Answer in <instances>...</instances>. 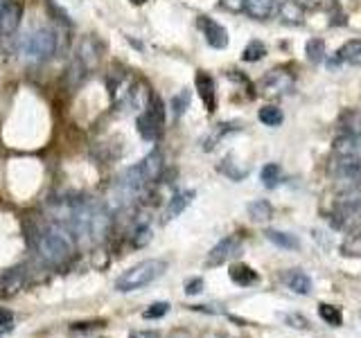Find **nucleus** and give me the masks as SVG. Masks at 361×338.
I'll list each match as a JSON object with an SVG mask.
<instances>
[{"label": "nucleus", "mask_w": 361, "mask_h": 338, "mask_svg": "<svg viewBox=\"0 0 361 338\" xmlns=\"http://www.w3.org/2000/svg\"><path fill=\"white\" fill-rule=\"evenodd\" d=\"M30 235L27 241L36 250V255L41 257V262L47 266H63L68 259L75 255V246H77V239L70 233V228H66L63 224H47L43 230L27 226Z\"/></svg>", "instance_id": "f257e3e1"}, {"label": "nucleus", "mask_w": 361, "mask_h": 338, "mask_svg": "<svg viewBox=\"0 0 361 338\" xmlns=\"http://www.w3.org/2000/svg\"><path fill=\"white\" fill-rule=\"evenodd\" d=\"M59 50V36L50 27H36L18 41V54L27 61H50Z\"/></svg>", "instance_id": "f03ea898"}, {"label": "nucleus", "mask_w": 361, "mask_h": 338, "mask_svg": "<svg viewBox=\"0 0 361 338\" xmlns=\"http://www.w3.org/2000/svg\"><path fill=\"white\" fill-rule=\"evenodd\" d=\"M165 270H167L165 259H145V262H138L116 279V291L129 293V291H138V289H145L151 282H156Z\"/></svg>", "instance_id": "7ed1b4c3"}, {"label": "nucleus", "mask_w": 361, "mask_h": 338, "mask_svg": "<svg viewBox=\"0 0 361 338\" xmlns=\"http://www.w3.org/2000/svg\"><path fill=\"white\" fill-rule=\"evenodd\" d=\"M136 129L142 140L156 142L165 131V106L160 98H151V102L142 109V113L136 120Z\"/></svg>", "instance_id": "20e7f679"}, {"label": "nucleus", "mask_w": 361, "mask_h": 338, "mask_svg": "<svg viewBox=\"0 0 361 338\" xmlns=\"http://www.w3.org/2000/svg\"><path fill=\"white\" fill-rule=\"evenodd\" d=\"M332 158L337 162L361 165V133H346L332 142Z\"/></svg>", "instance_id": "39448f33"}, {"label": "nucleus", "mask_w": 361, "mask_h": 338, "mask_svg": "<svg viewBox=\"0 0 361 338\" xmlns=\"http://www.w3.org/2000/svg\"><path fill=\"white\" fill-rule=\"evenodd\" d=\"M111 212L107 210V206L100 201H93V208H91V224H89V241H100L107 239V235L111 233Z\"/></svg>", "instance_id": "423d86ee"}, {"label": "nucleus", "mask_w": 361, "mask_h": 338, "mask_svg": "<svg viewBox=\"0 0 361 338\" xmlns=\"http://www.w3.org/2000/svg\"><path fill=\"white\" fill-rule=\"evenodd\" d=\"M23 14H25L23 3H18V0H5L3 7H0V34L12 36L18 27H21Z\"/></svg>", "instance_id": "0eeeda50"}, {"label": "nucleus", "mask_w": 361, "mask_h": 338, "mask_svg": "<svg viewBox=\"0 0 361 338\" xmlns=\"http://www.w3.org/2000/svg\"><path fill=\"white\" fill-rule=\"evenodd\" d=\"M240 246H242L240 237H235V235L224 237L220 244L210 248V253H208V257H206V266L208 268H217V266L226 264L228 259H231L237 253V250H240Z\"/></svg>", "instance_id": "6e6552de"}, {"label": "nucleus", "mask_w": 361, "mask_h": 338, "mask_svg": "<svg viewBox=\"0 0 361 338\" xmlns=\"http://www.w3.org/2000/svg\"><path fill=\"white\" fill-rule=\"evenodd\" d=\"M293 77L287 70H271L262 79V93L269 95V98H280V95H287L293 91Z\"/></svg>", "instance_id": "1a4fd4ad"}, {"label": "nucleus", "mask_w": 361, "mask_h": 338, "mask_svg": "<svg viewBox=\"0 0 361 338\" xmlns=\"http://www.w3.org/2000/svg\"><path fill=\"white\" fill-rule=\"evenodd\" d=\"M199 27H201L206 43L210 47H215V50H224V47H228V32L224 25H220L208 16H201L199 18Z\"/></svg>", "instance_id": "9d476101"}, {"label": "nucleus", "mask_w": 361, "mask_h": 338, "mask_svg": "<svg viewBox=\"0 0 361 338\" xmlns=\"http://www.w3.org/2000/svg\"><path fill=\"white\" fill-rule=\"evenodd\" d=\"M100 59H102V43H100V38H95V36L82 38L79 50H77V63L84 68V70H93V68L100 63Z\"/></svg>", "instance_id": "9b49d317"}, {"label": "nucleus", "mask_w": 361, "mask_h": 338, "mask_svg": "<svg viewBox=\"0 0 361 338\" xmlns=\"http://www.w3.org/2000/svg\"><path fill=\"white\" fill-rule=\"evenodd\" d=\"M194 86H197V93L201 98L203 106L208 113H215L217 111V91H215V79L208 72L199 70L194 77Z\"/></svg>", "instance_id": "f8f14e48"}, {"label": "nucleus", "mask_w": 361, "mask_h": 338, "mask_svg": "<svg viewBox=\"0 0 361 338\" xmlns=\"http://www.w3.org/2000/svg\"><path fill=\"white\" fill-rule=\"evenodd\" d=\"M138 167L142 171V176H145L147 183H154L163 176V169H165V162H163V153L160 151H151L147 158H142L138 162Z\"/></svg>", "instance_id": "ddd939ff"}, {"label": "nucleus", "mask_w": 361, "mask_h": 338, "mask_svg": "<svg viewBox=\"0 0 361 338\" xmlns=\"http://www.w3.org/2000/svg\"><path fill=\"white\" fill-rule=\"evenodd\" d=\"M25 268H9L3 273V277H0V295H14L23 289L25 284Z\"/></svg>", "instance_id": "4468645a"}, {"label": "nucleus", "mask_w": 361, "mask_h": 338, "mask_svg": "<svg viewBox=\"0 0 361 338\" xmlns=\"http://www.w3.org/2000/svg\"><path fill=\"white\" fill-rule=\"evenodd\" d=\"M278 0H242V9L255 21H267L273 16Z\"/></svg>", "instance_id": "2eb2a0df"}, {"label": "nucleus", "mask_w": 361, "mask_h": 338, "mask_svg": "<svg viewBox=\"0 0 361 338\" xmlns=\"http://www.w3.org/2000/svg\"><path fill=\"white\" fill-rule=\"evenodd\" d=\"M359 56H361V36L350 38V41H346L344 45H341L339 50L335 52V59L330 61V68L348 63V61H355V59H359Z\"/></svg>", "instance_id": "dca6fc26"}, {"label": "nucleus", "mask_w": 361, "mask_h": 338, "mask_svg": "<svg viewBox=\"0 0 361 338\" xmlns=\"http://www.w3.org/2000/svg\"><path fill=\"white\" fill-rule=\"evenodd\" d=\"M284 284H287L291 291L298 293V295H309L312 293V277L305 273V270H298V268L289 270V273L284 275Z\"/></svg>", "instance_id": "f3484780"}, {"label": "nucleus", "mask_w": 361, "mask_h": 338, "mask_svg": "<svg viewBox=\"0 0 361 338\" xmlns=\"http://www.w3.org/2000/svg\"><path fill=\"white\" fill-rule=\"evenodd\" d=\"M192 201H194V192H192V190L180 192V194H174L172 199H169L167 208H165V221L176 219V217L180 215V212H183Z\"/></svg>", "instance_id": "a211bd4d"}, {"label": "nucleus", "mask_w": 361, "mask_h": 338, "mask_svg": "<svg viewBox=\"0 0 361 338\" xmlns=\"http://www.w3.org/2000/svg\"><path fill=\"white\" fill-rule=\"evenodd\" d=\"M246 210H249V217L255 221V224H264V221L273 219V206L267 199L251 201L249 206H246Z\"/></svg>", "instance_id": "6ab92c4d"}, {"label": "nucleus", "mask_w": 361, "mask_h": 338, "mask_svg": "<svg viewBox=\"0 0 361 338\" xmlns=\"http://www.w3.org/2000/svg\"><path fill=\"white\" fill-rule=\"evenodd\" d=\"M231 279L240 286H251V284L258 282V273H255V270L251 266H246V264H235L231 268Z\"/></svg>", "instance_id": "aec40b11"}, {"label": "nucleus", "mask_w": 361, "mask_h": 338, "mask_svg": "<svg viewBox=\"0 0 361 338\" xmlns=\"http://www.w3.org/2000/svg\"><path fill=\"white\" fill-rule=\"evenodd\" d=\"M264 237H267L271 244H275V246H280V248H284V250H298L300 248V241L293 237V235H289V233H278V230H267V233H264Z\"/></svg>", "instance_id": "412c9836"}, {"label": "nucleus", "mask_w": 361, "mask_h": 338, "mask_svg": "<svg viewBox=\"0 0 361 338\" xmlns=\"http://www.w3.org/2000/svg\"><path fill=\"white\" fill-rule=\"evenodd\" d=\"M258 120L264 124V127H280L284 115H282V111L278 109V106L269 104V106H262V109L258 111Z\"/></svg>", "instance_id": "4be33fe9"}, {"label": "nucleus", "mask_w": 361, "mask_h": 338, "mask_svg": "<svg viewBox=\"0 0 361 338\" xmlns=\"http://www.w3.org/2000/svg\"><path fill=\"white\" fill-rule=\"evenodd\" d=\"M260 178H262V185L264 187H275L282 178V169L278 162H267L260 171Z\"/></svg>", "instance_id": "5701e85b"}, {"label": "nucleus", "mask_w": 361, "mask_h": 338, "mask_svg": "<svg viewBox=\"0 0 361 338\" xmlns=\"http://www.w3.org/2000/svg\"><path fill=\"white\" fill-rule=\"evenodd\" d=\"M341 253L346 257H361V228L346 237V241L341 244Z\"/></svg>", "instance_id": "b1692460"}, {"label": "nucleus", "mask_w": 361, "mask_h": 338, "mask_svg": "<svg viewBox=\"0 0 361 338\" xmlns=\"http://www.w3.org/2000/svg\"><path fill=\"white\" fill-rule=\"evenodd\" d=\"M305 54L312 63H323L325 61V41L323 38H309L305 45Z\"/></svg>", "instance_id": "393cba45"}, {"label": "nucleus", "mask_w": 361, "mask_h": 338, "mask_svg": "<svg viewBox=\"0 0 361 338\" xmlns=\"http://www.w3.org/2000/svg\"><path fill=\"white\" fill-rule=\"evenodd\" d=\"M280 16H282L284 23L298 25L302 21V9H300V5L296 3V0H287V3H284L282 9H280Z\"/></svg>", "instance_id": "a878e982"}, {"label": "nucleus", "mask_w": 361, "mask_h": 338, "mask_svg": "<svg viewBox=\"0 0 361 338\" xmlns=\"http://www.w3.org/2000/svg\"><path fill=\"white\" fill-rule=\"evenodd\" d=\"M264 54H267V45H264L262 41H251L249 45L244 47V52H242V61L255 63V61H260Z\"/></svg>", "instance_id": "bb28decb"}, {"label": "nucleus", "mask_w": 361, "mask_h": 338, "mask_svg": "<svg viewBox=\"0 0 361 338\" xmlns=\"http://www.w3.org/2000/svg\"><path fill=\"white\" fill-rule=\"evenodd\" d=\"M318 316H321L328 325H332V327H341V325H344V316H341L339 309L332 307V305H325V302L318 305Z\"/></svg>", "instance_id": "cd10ccee"}, {"label": "nucleus", "mask_w": 361, "mask_h": 338, "mask_svg": "<svg viewBox=\"0 0 361 338\" xmlns=\"http://www.w3.org/2000/svg\"><path fill=\"white\" fill-rule=\"evenodd\" d=\"M149 241H151V228L147 224L138 226L134 230V235H131V244H134L136 248H145Z\"/></svg>", "instance_id": "c85d7f7f"}, {"label": "nucleus", "mask_w": 361, "mask_h": 338, "mask_svg": "<svg viewBox=\"0 0 361 338\" xmlns=\"http://www.w3.org/2000/svg\"><path fill=\"white\" fill-rule=\"evenodd\" d=\"M167 312H169V302H154L142 312V318L145 321H156V318H163Z\"/></svg>", "instance_id": "c756f323"}, {"label": "nucleus", "mask_w": 361, "mask_h": 338, "mask_svg": "<svg viewBox=\"0 0 361 338\" xmlns=\"http://www.w3.org/2000/svg\"><path fill=\"white\" fill-rule=\"evenodd\" d=\"M187 104H190V93L187 91H180L178 95L172 98V113L174 118H180L185 111H187Z\"/></svg>", "instance_id": "7c9ffc66"}, {"label": "nucleus", "mask_w": 361, "mask_h": 338, "mask_svg": "<svg viewBox=\"0 0 361 338\" xmlns=\"http://www.w3.org/2000/svg\"><path fill=\"white\" fill-rule=\"evenodd\" d=\"M228 178H233V180H242L246 174H249V167H242V169H235V162L233 158H226L224 160V165L220 167Z\"/></svg>", "instance_id": "2f4dec72"}, {"label": "nucleus", "mask_w": 361, "mask_h": 338, "mask_svg": "<svg viewBox=\"0 0 361 338\" xmlns=\"http://www.w3.org/2000/svg\"><path fill=\"white\" fill-rule=\"evenodd\" d=\"M203 286H206V282H203V277H192V279H187L185 282V295H197V293H201L203 291Z\"/></svg>", "instance_id": "473e14b6"}, {"label": "nucleus", "mask_w": 361, "mask_h": 338, "mask_svg": "<svg viewBox=\"0 0 361 338\" xmlns=\"http://www.w3.org/2000/svg\"><path fill=\"white\" fill-rule=\"evenodd\" d=\"M284 321H287L291 327H296V330H309L307 318L300 316V314H289V316H284Z\"/></svg>", "instance_id": "72a5a7b5"}, {"label": "nucleus", "mask_w": 361, "mask_h": 338, "mask_svg": "<svg viewBox=\"0 0 361 338\" xmlns=\"http://www.w3.org/2000/svg\"><path fill=\"white\" fill-rule=\"evenodd\" d=\"M102 321H95V323H75L70 330L72 332H84V330H95V327H102Z\"/></svg>", "instance_id": "f704fd0d"}, {"label": "nucleus", "mask_w": 361, "mask_h": 338, "mask_svg": "<svg viewBox=\"0 0 361 338\" xmlns=\"http://www.w3.org/2000/svg\"><path fill=\"white\" fill-rule=\"evenodd\" d=\"M12 323H14V314L9 312V309L0 307V327H5V325H12Z\"/></svg>", "instance_id": "c9c22d12"}, {"label": "nucleus", "mask_w": 361, "mask_h": 338, "mask_svg": "<svg viewBox=\"0 0 361 338\" xmlns=\"http://www.w3.org/2000/svg\"><path fill=\"white\" fill-rule=\"evenodd\" d=\"M296 3L300 5V9H321L323 7V0H296Z\"/></svg>", "instance_id": "e433bc0d"}, {"label": "nucleus", "mask_w": 361, "mask_h": 338, "mask_svg": "<svg viewBox=\"0 0 361 338\" xmlns=\"http://www.w3.org/2000/svg\"><path fill=\"white\" fill-rule=\"evenodd\" d=\"M129 338H163V336L154 330H142V332H134Z\"/></svg>", "instance_id": "4c0bfd02"}, {"label": "nucleus", "mask_w": 361, "mask_h": 338, "mask_svg": "<svg viewBox=\"0 0 361 338\" xmlns=\"http://www.w3.org/2000/svg\"><path fill=\"white\" fill-rule=\"evenodd\" d=\"M167 338H192V334H190L187 330H174V332H169Z\"/></svg>", "instance_id": "58836bf2"}, {"label": "nucleus", "mask_w": 361, "mask_h": 338, "mask_svg": "<svg viewBox=\"0 0 361 338\" xmlns=\"http://www.w3.org/2000/svg\"><path fill=\"white\" fill-rule=\"evenodd\" d=\"M192 309L194 312H203V314H217V309H210L208 305H194Z\"/></svg>", "instance_id": "ea45409f"}, {"label": "nucleus", "mask_w": 361, "mask_h": 338, "mask_svg": "<svg viewBox=\"0 0 361 338\" xmlns=\"http://www.w3.org/2000/svg\"><path fill=\"white\" fill-rule=\"evenodd\" d=\"M129 3H131V5H136V7H140V5H145L147 0H129Z\"/></svg>", "instance_id": "a19ab883"}, {"label": "nucleus", "mask_w": 361, "mask_h": 338, "mask_svg": "<svg viewBox=\"0 0 361 338\" xmlns=\"http://www.w3.org/2000/svg\"><path fill=\"white\" fill-rule=\"evenodd\" d=\"M203 338H220V336H217V334H215V332H210V334H206V336H203Z\"/></svg>", "instance_id": "79ce46f5"}]
</instances>
